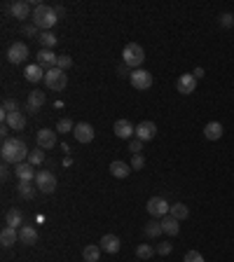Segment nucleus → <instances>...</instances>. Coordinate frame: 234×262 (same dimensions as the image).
<instances>
[{"instance_id":"nucleus-29","label":"nucleus","mask_w":234,"mask_h":262,"mask_svg":"<svg viewBox=\"0 0 234 262\" xmlns=\"http://www.w3.org/2000/svg\"><path fill=\"white\" fill-rule=\"evenodd\" d=\"M5 220H7V227H19V225H21V220H24V216H21V211H19V208H9L7 216H5Z\"/></svg>"},{"instance_id":"nucleus-4","label":"nucleus","mask_w":234,"mask_h":262,"mask_svg":"<svg viewBox=\"0 0 234 262\" xmlns=\"http://www.w3.org/2000/svg\"><path fill=\"white\" fill-rule=\"evenodd\" d=\"M45 84L52 91H63L66 84H68V75L63 71H59V68H52V71L45 73Z\"/></svg>"},{"instance_id":"nucleus-28","label":"nucleus","mask_w":234,"mask_h":262,"mask_svg":"<svg viewBox=\"0 0 234 262\" xmlns=\"http://www.w3.org/2000/svg\"><path fill=\"white\" fill-rule=\"evenodd\" d=\"M82 258H84V262H99L101 258V246H94L89 244L84 251H82Z\"/></svg>"},{"instance_id":"nucleus-5","label":"nucleus","mask_w":234,"mask_h":262,"mask_svg":"<svg viewBox=\"0 0 234 262\" xmlns=\"http://www.w3.org/2000/svg\"><path fill=\"white\" fill-rule=\"evenodd\" d=\"M129 82H131V87H134V89L145 91V89H150V87H153V75H150L148 71H143V68H138V71L129 73Z\"/></svg>"},{"instance_id":"nucleus-19","label":"nucleus","mask_w":234,"mask_h":262,"mask_svg":"<svg viewBox=\"0 0 234 262\" xmlns=\"http://www.w3.org/2000/svg\"><path fill=\"white\" fill-rule=\"evenodd\" d=\"M45 101H47L45 91H40V89L31 91V94H28V110H31V112H38V110L45 106Z\"/></svg>"},{"instance_id":"nucleus-42","label":"nucleus","mask_w":234,"mask_h":262,"mask_svg":"<svg viewBox=\"0 0 234 262\" xmlns=\"http://www.w3.org/2000/svg\"><path fill=\"white\" fill-rule=\"evenodd\" d=\"M24 33H26V36H36L38 26H24Z\"/></svg>"},{"instance_id":"nucleus-33","label":"nucleus","mask_w":234,"mask_h":262,"mask_svg":"<svg viewBox=\"0 0 234 262\" xmlns=\"http://www.w3.org/2000/svg\"><path fill=\"white\" fill-rule=\"evenodd\" d=\"M75 131V124H73L68 117H61L59 119V124H56V134H71Z\"/></svg>"},{"instance_id":"nucleus-26","label":"nucleus","mask_w":234,"mask_h":262,"mask_svg":"<svg viewBox=\"0 0 234 262\" xmlns=\"http://www.w3.org/2000/svg\"><path fill=\"white\" fill-rule=\"evenodd\" d=\"M17 194H19L21 199H33V194H36L33 181H19V183H17Z\"/></svg>"},{"instance_id":"nucleus-39","label":"nucleus","mask_w":234,"mask_h":262,"mask_svg":"<svg viewBox=\"0 0 234 262\" xmlns=\"http://www.w3.org/2000/svg\"><path fill=\"white\" fill-rule=\"evenodd\" d=\"M143 141H138V138H134V141H129V150L134 154H141V150H143Z\"/></svg>"},{"instance_id":"nucleus-3","label":"nucleus","mask_w":234,"mask_h":262,"mask_svg":"<svg viewBox=\"0 0 234 262\" xmlns=\"http://www.w3.org/2000/svg\"><path fill=\"white\" fill-rule=\"evenodd\" d=\"M122 61L126 64V68H134L138 71L145 61V49L141 45H136V42H129V45L122 49Z\"/></svg>"},{"instance_id":"nucleus-11","label":"nucleus","mask_w":234,"mask_h":262,"mask_svg":"<svg viewBox=\"0 0 234 262\" xmlns=\"http://www.w3.org/2000/svg\"><path fill=\"white\" fill-rule=\"evenodd\" d=\"M73 136H75L78 143H91L94 141V127H91L89 122H80V124H75Z\"/></svg>"},{"instance_id":"nucleus-30","label":"nucleus","mask_w":234,"mask_h":262,"mask_svg":"<svg viewBox=\"0 0 234 262\" xmlns=\"http://www.w3.org/2000/svg\"><path fill=\"white\" fill-rule=\"evenodd\" d=\"M169 216H173L176 220H185V218L190 216V208L185 206V204H180V201H178V204H173V206H171Z\"/></svg>"},{"instance_id":"nucleus-2","label":"nucleus","mask_w":234,"mask_h":262,"mask_svg":"<svg viewBox=\"0 0 234 262\" xmlns=\"http://www.w3.org/2000/svg\"><path fill=\"white\" fill-rule=\"evenodd\" d=\"M56 21H59L56 7H49V5H42V2L36 5V9H33V26L49 31V28H54Z\"/></svg>"},{"instance_id":"nucleus-41","label":"nucleus","mask_w":234,"mask_h":262,"mask_svg":"<svg viewBox=\"0 0 234 262\" xmlns=\"http://www.w3.org/2000/svg\"><path fill=\"white\" fill-rule=\"evenodd\" d=\"M220 26H234V17L232 14H220Z\"/></svg>"},{"instance_id":"nucleus-35","label":"nucleus","mask_w":234,"mask_h":262,"mask_svg":"<svg viewBox=\"0 0 234 262\" xmlns=\"http://www.w3.org/2000/svg\"><path fill=\"white\" fill-rule=\"evenodd\" d=\"M2 112H5V115H9V112H19L17 99H5L2 101Z\"/></svg>"},{"instance_id":"nucleus-27","label":"nucleus","mask_w":234,"mask_h":262,"mask_svg":"<svg viewBox=\"0 0 234 262\" xmlns=\"http://www.w3.org/2000/svg\"><path fill=\"white\" fill-rule=\"evenodd\" d=\"M204 136H206L208 141H218L223 136V124L220 122H208L206 127H204Z\"/></svg>"},{"instance_id":"nucleus-34","label":"nucleus","mask_w":234,"mask_h":262,"mask_svg":"<svg viewBox=\"0 0 234 262\" xmlns=\"http://www.w3.org/2000/svg\"><path fill=\"white\" fill-rule=\"evenodd\" d=\"M45 162V150H31V154H28V164H33V166H40V164Z\"/></svg>"},{"instance_id":"nucleus-16","label":"nucleus","mask_w":234,"mask_h":262,"mask_svg":"<svg viewBox=\"0 0 234 262\" xmlns=\"http://www.w3.org/2000/svg\"><path fill=\"white\" fill-rule=\"evenodd\" d=\"M9 12H12V17L14 19H28L31 17V2H26V0H17V2H12L9 5Z\"/></svg>"},{"instance_id":"nucleus-17","label":"nucleus","mask_w":234,"mask_h":262,"mask_svg":"<svg viewBox=\"0 0 234 262\" xmlns=\"http://www.w3.org/2000/svg\"><path fill=\"white\" fill-rule=\"evenodd\" d=\"M99 246H101V251H103V253H117V251H119V239H117L115 234H103L101 236V241H99Z\"/></svg>"},{"instance_id":"nucleus-22","label":"nucleus","mask_w":234,"mask_h":262,"mask_svg":"<svg viewBox=\"0 0 234 262\" xmlns=\"http://www.w3.org/2000/svg\"><path fill=\"white\" fill-rule=\"evenodd\" d=\"M110 173L115 176V178H126L129 176V171H134L131 169V164H126V162H119V159H115V162H110Z\"/></svg>"},{"instance_id":"nucleus-23","label":"nucleus","mask_w":234,"mask_h":262,"mask_svg":"<svg viewBox=\"0 0 234 262\" xmlns=\"http://www.w3.org/2000/svg\"><path fill=\"white\" fill-rule=\"evenodd\" d=\"M45 73L47 71H42V66L40 64H33V66H26V73H24V75H26V80L28 82H33V84H36V82H45Z\"/></svg>"},{"instance_id":"nucleus-24","label":"nucleus","mask_w":234,"mask_h":262,"mask_svg":"<svg viewBox=\"0 0 234 262\" xmlns=\"http://www.w3.org/2000/svg\"><path fill=\"white\" fill-rule=\"evenodd\" d=\"M162 229H164V234L176 236L180 232V220H176L173 216H164L162 218Z\"/></svg>"},{"instance_id":"nucleus-7","label":"nucleus","mask_w":234,"mask_h":262,"mask_svg":"<svg viewBox=\"0 0 234 262\" xmlns=\"http://www.w3.org/2000/svg\"><path fill=\"white\" fill-rule=\"evenodd\" d=\"M28 56H31V52H28L26 42H14V45L7 49V61L9 64H14V66H21Z\"/></svg>"},{"instance_id":"nucleus-21","label":"nucleus","mask_w":234,"mask_h":262,"mask_svg":"<svg viewBox=\"0 0 234 262\" xmlns=\"http://www.w3.org/2000/svg\"><path fill=\"white\" fill-rule=\"evenodd\" d=\"M143 232L148 239H157V236H162L164 234V229H162V220H157V218H153V220H148L143 227Z\"/></svg>"},{"instance_id":"nucleus-14","label":"nucleus","mask_w":234,"mask_h":262,"mask_svg":"<svg viewBox=\"0 0 234 262\" xmlns=\"http://www.w3.org/2000/svg\"><path fill=\"white\" fill-rule=\"evenodd\" d=\"M2 122H5L9 129H14V131H21V129L26 127V115H24L21 110H19V112H9V115L2 112Z\"/></svg>"},{"instance_id":"nucleus-37","label":"nucleus","mask_w":234,"mask_h":262,"mask_svg":"<svg viewBox=\"0 0 234 262\" xmlns=\"http://www.w3.org/2000/svg\"><path fill=\"white\" fill-rule=\"evenodd\" d=\"M143 166H145L143 154H134V157H131V169H134V171H141Z\"/></svg>"},{"instance_id":"nucleus-18","label":"nucleus","mask_w":234,"mask_h":262,"mask_svg":"<svg viewBox=\"0 0 234 262\" xmlns=\"http://www.w3.org/2000/svg\"><path fill=\"white\" fill-rule=\"evenodd\" d=\"M14 173H17L19 181H33L38 176V171L33 169V164H28V162L17 164V166H14Z\"/></svg>"},{"instance_id":"nucleus-36","label":"nucleus","mask_w":234,"mask_h":262,"mask_svg":"<svg viewBox=\"0 0 234 262\" xmlns=\"http://www.w3.org/2000/svg\"><path fill=\"white\" fill-rule=\"evenodd\" d=\"M183 262H204V255L199 253V251H188L185 258H183Z\"/></svg>"},{"instance_id":"nucleus-38","label":"nucleus","mask_w":234,"mask_h":262,"mask_svg":"<svg viewBox=\"0 0 234 262\" xmlns=\"http://www.w3.org/2000/svg\"><path fill=\"white\" fill-rule=\"evenodd\" d=\"M73 66V59L71 56H59V64H56V68H59V71H68V68H71Z\"/></svg>"},{"instance_id":"nucleus-31","label":"nucleus","mask_w":234,"mask_h":262,"mask_svg":"<svg viewBox=\"0 0 234 262\" xmlns=\"http://www.w3.org/2000/svg\"><path fill=\"white\" fill-rule=\"evenodd\" d=\"M38 40L42 42V49H54V45H56V36L52 31H42Z\"/></svg>"},{"instance_id":"nucleus-13","label":"nucleus","mask_w":234,"mask_h":262,"mask_svg":"<svg viewBox=\"0 0 234 262\" xmlns=\"http://www.w3.org/2000/svg\"><path fill=\"white\" fill-rule=\"evenodd\" d=\"M113 131H115L117 138H124V141H129L131 136H136V127L129 122V119H117Z\"/></svg>"},{"instance_id":"nucleus-32","label":"nucleus","mask_w":234,"mask_h":262,"mask_svg":"<svg viewBox=\"0 0 234 262\" xmlns=\"http://www.w3.org/2000/svg\"><path fill=\"white\" fill-rule=\"evenodd\" d=\"M155 253H157V251H155V248H153L150 244H141L138 248H136V255H138L141 260H150V258H153Z\"/></svg>"},{"instance_id":"nucleus-10","label":"nucleus","mask_w":234,"mask_h":262,"mask_svg":"<svg viewBox=\"0 0 234 262\" xmlns=\"http://www.w3.org/2000/svg\"><path fill=\"white\" fill-rule=\"evenodd\" d=\"M155 136H157V127H155V122H150V119H145V122H141V124L136 127V138L143 141V143L153 141Z\"/></svg>"},{"instance_id":"nucleus-43","label":"nucleus","mask_w":234,"mask_h":262,"mask_svg":"<svg viewBox=\"0 0 234 262\" xmlns=\"http://www.w3.org/2000/svg\"><path fill=\"white\" fill-rule=\"evenodd\" d=\"M192 75H195V77H204V68H195V73H192Z\"/></svg>"},{"instance_id":"nucleus-1","label":"nucleus","mask_w":234,"mask_h":262,"mask_svg":"<svg viewBox=\"0 0 234 262\" xmlns=\"http://www.w3.org/2000/svg\"><path fill=\"white\" fill-rule=\"evenodd\" d=\"M0 154H2V162L5 164H21V162H28V154L31 150L26 148V143L21 138H7L2 141V148H0Z\"/></svg>"},{"instance_id":"nucleus-15","label":"nucleus","mask_w":234,"mask_h":262,"mask_svg":"<svg viewBox=\"0 0 234 262\" xmlns=\"http://www.w3.org/2000/svg\"><path fill=\"white\" fill-rule=\"evenodd\" d=\"M38 64L42 66V68H47V71H52L59 64V56L54 54V49H40L38 52Z\"/></svg>"},{"instance_id":"nucleus-8","label":"nucleus","mask_w":234,"mask_h":262,"mask_svg":"<svg viewBox=\"0 0 234 262\" xmlns=\"http://www.w3.org/2000/svg\"><path fill=\"white\" fill-rule=\"evenodd\" d=\"M36 187L45 194H52L56 190V176L52 171H38L36 176Z\"/></svg>"},{"instance_id":"nucleus-25","label":"nucleus","mask_w":234,"mask_h":262,"mask_svg":"<svg viewBox=\"0 0 234 262\" xmlns=\"http://www.w3.org/2000/svg\"><path fill=\"white\" fill-rule=\"evenodd\" d=\"M14 241H19V229L17 227H5V229L0 232V244L14 246Z\"/></svg>"},{"instance_id":"nucleus-6","label":"nucleus","mask_w":234,"mask_h":262,"mask_svg":"<svg viewBox=\"0 0 234 262\" xmlns=\"http://www.w3.org/2000/svg\"><path fill=\"white\" fill-rule=\"evenodd\" d=\"M145 208H148V213H150L153 218H164V216H169V211H171L169 201H166L164 197H153V199H148Z\"/></svg>"},{"instance_id":"nucleus-12","label":"nucleus","mask_w":234,"mask_h":262,"mask_svg":"<svg viewBox=\"0 0 234 262\" xmlns=\"http://www.w3.org/2000/svg\"><path fill=\"white\" fill-rule=\"evenodd\" d=\"M176 89H178V94H192V91L197 89V77H195L192 73L180 75L178 82H176Z\"/></svg>"},{"instance_id":"nucleus-9","label":"nucleus","mask_w":234,"mask_h":262,"mask_svg":"<svg viewBox=\"0 0 234 262\" xmlns=\"http://www.w3.org/2000/svg\"><path fill=\"white\" fill-rule=\"evenodd\" d=\"M36 143L40 150H52L56 145V131H52V129H40L36 136Z\"/></svg>"},{"instance_id":"nucleus-20","label":"nucleus","mask_w":234,"mask_h":262,"mask_svg":"<svg viewBox=\"0 0 234 262\" xmlns=\"http://www.w3.org/2000/svg\"><path fill=\"white\" fill-rule=\"evenodd\" d=\"M19 241H21V244H26V246H33V244H36V241H38L36 227H31V225L19 227Z\"/></svg>"},{"instance_id":"nucleus-40","label":"nucleus","mask_w":234,"mask_h":262,"mask_svg":"<svg viewBox=\"0 0 234 262\" xmlns=\"http://www.w3.org/2000/svg\"><path fill=\"white\" fill-rule=\"evenodd\" d=\"M155 251H157V253L159 255H169L173 251V246L171 244H166V241H164V244H157V248H155Z\"/></svg>"}]
</instances>
